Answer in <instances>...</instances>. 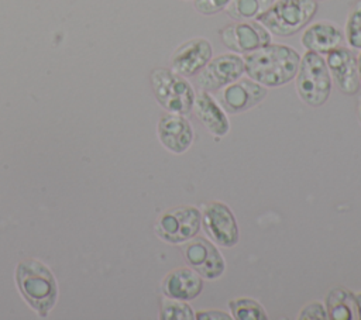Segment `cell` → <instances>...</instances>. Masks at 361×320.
Wrapping results in <instances>:
<instances>
[{
    "label": "cell",
    "instance_id": "obj_22",
    "mask_svg": "<svg viewBox=\"0 0 361 320\" xmlns=\"http://www.w3.org/2000/svg\"><path fill=\"white\" fill-rule=\"evenodd\" d=\"M345 41L354 49H361V0H357L345 23Z\"/></svg>",
    "mask_w": 361,
    "mask_h": 320
},
{
    "label": "cell",
    "instance_id": "obj_11",
    "mask_svg": "<svg viewBox=\"0 0 361 320\" xmlns=\"http://www.w3.org/2000/svg\"><path fill=\"white\" fill-rule=\"evenodd\" d=\"M267 87L252 79H238L219 92V100L223 110L238 114L261 103L267 96Z\"/></svg>",
    "mask_w": 361,
    "mask_h": 320
},
{
    "label": "cell",
    "instance_id": "obj_12",
    "mask_svg": "<svg viewBox=\"0 0 361 320\" xmlns=\"http://www.w3.org/2000/svg\"><path fill=\"white\" fill-rule=\"evenodd\" d=\"M212 44L206 38H192L175 49L171 68L183 78L196 76L212 59Z\"/></svg>",
    "mask_w": 361,
    "mask_h": 320
},
{
    "label": "cell",
    "instance_id": "obj_5",
    "mask_svg": "<svg viewBox=\"0 0 361 320\" xmlns=\"http://www.w3.org/2000/svg\"><path fill=\"white\" fill-rule=\"evenodd\" d=\"M151 85L158 103L169 113L189 114L195 103L192 85L172 69L157 68L151 72Z\"/></svg>",
    "mask_w": 361,
    "mask_h": 320
},
{
    "label": "cell",
    "instance_id": "obj_16",
    "mask_svg": "<svg viewBox=\"0 0 361 320\" xmlns=\"http://www.w3.org/2000/svg\"><path fill=\"white\" fill-rule=\"evenodd\" d=\"M192 110L196 118L206 127L209 133L216 137H224L230 130L228 118L223 107L214 100V97L204 90H200L195 96V103Z\"/></svg>",
    "mask_w": 361,
    "mask_h": 320
},
{
    "label": "cell",
    "instance_id": "obj_23",
    "mask_svg": "<svg viewBox=\"0 0 361 320\" xmlns=\"http://www.w3.org/2000/svg\"><path fill=\"white\" fill-rule=\"evenodd\" d=\"M231 0H193V6L197 13L203 16H213L224 10Z\"/></svg>",
    "mask_w": 361,
    "mask_h": 320
},
{
    "label": "cell",
    "instance_id": "obj_24",
    "mask_svg": "<svg viewBox=\"0 0 361 320\" xmlns=\"http://www.w3.org/2000/svg\"><path fill=\"white\" fill-rule=\"evenodd\" d=\"M298 319H300V320H324V319H329V316H327V310L323 303L310 302L300 310V313L298 314Z\"/></svg>",
    "mask_w": 361,
    "mask_h": 320
},
{
    "label": "cell",
    "instance_id": "obj_9",
    "mask_svg": "<svg viewBox=\"0 0 361 320\" xmlns=\"http://www.w3.org/2000/svg\"><path fill=\"white\" fill-rule=\"evenodd\" d=\"M186 264L202 278L214 281L224 273L226 261L214 244L203 237H193L182 248Z\"/></svg>",
    "mask_w": 361,
    "mask_h": 320
},
{
    "label": "cell",
    "instance_id": "obj_6",
    "mask_svg": "<svg viewBox=\"0 0 361 320\" xmlns=\"http://www.w3.org/2000/svg\"><path fill=\"white\" fill-rule=\"evenodd\" d=\"M202 213L193 206H178L161 214L155 224L157 235L169 244H182L197 235Z\"/></svg>",
    "mask_w": 361,
    "mask_h": 320
},
{
    "label": "cell",
    "instance_id": "obj_19",
    "mask_svg": "<svg viewBox=\"0 0 361 320\" xmlns=\"http://www.w3.org/2000/svg\"><path fill=\"white\" fill-rule=\"evenodd\" d=\"M272 3L274 0H231L224 10L228 17L238 21H247L257 18Z\"/></svg>",
    "mask_w": 361,
    "mask_h": 320
},
{
    "label": "cell",
    "instance_id": "obj_29",
    "mask_svg": "<svg viewBox=\"0 0 361 320\" xmlns=\"http://www.w3.org/2000/svg\"><path fill=\"white\" fill-rule=\"evenodd\" d=\"M316 1H317V0H316Z\"/></svg>",
    "mask_w": 361,
    "mask_h": 320
},
{
    "label": "cell",
    "instance_id": "obj_13",
    "mask_svg": "<svg viewBox=\"0 0 361 320\" xmlns=\"http://www.w3.org/2000/svg\"><path fill=\"white\" fill-rule=\"evenodd\" d=\"M330 75L333 76L338 90L347 96H353L360 90V76L357 58L351 49L337 47L327 54L326 59Z\"/></svg>",
    "mask_w": 361,
    "mask_h": 320
},
{
    "label": "cell",
    "instance_id": "obj_27",
    "mask_svg": "<svg viewBox=\"0 0 361 320\" xmlns=\"http://www.w3.org/2000/svg\"><path fill=\"white\" fill-rule=\"evenodd\" d=\"M357 65H358V76H360V82H361V52L357 58Z\"/></svg>",
    "mask_w": 361,
    "mask_h": 320
},
{
    "label": "cell",
    "instance_id": "obj_2",
    "mask_svg": "<svg viewBox=\"0 0 361 320\" xmlns=\"http://www.w3.org/2000/svg\"><path fill=\"white\" fill-rule=\"evenodd\" d=\"M16 282L27 303L39 316H47L58 295L56 282L48 266L35 259H25L17 265Z\"/></svg>",
    "mask_w": 361,
    "mask_h": 320
},
{
    "label": "cell",
    "instance_id": "obj_21",
    "mask_svg": "<svg viewBox=\"0 0 361 320\" xmlns=\"http://www.w3.org/2000/svg\"><path fill=\"white\" fill-rule=\"evenodd\" d=\"M159 319H162V320H193L195 312L186 302L169 297V299H165L161 304Z\"/></svg>",
    "mask_w": 361,
    "mask_h": 320
},
{
    "label": "cell",
    "instance_id": "obj_26",
    "mask_svg": "<svg viewBox=\"0 0 361 320\" xmlns=\"http://www.w3.org/2000/svg\"><path fill=\"white\" fill-rule=\"evenodd\" d=\"M355 306H357V319L361 320V293H355Z\"/></svg>",
    "mask_w": 361,
    "mask_h": 320
},
{
    "label": "cell",
    "instance_id": "obj_10",
    "mask_svg": "<svg viewBox=\"0 0 361 320\" xmlns=\"http://www.w3.org/2000/svg\"><path fill=\"white\" fill-rule=\"evenodd\" d=\"M226 48L235 54H248L271 44V32L258 21H240L228 24L219 31Z\"/></svg>",
    "mask_w": 361,
    "mask_h": 320
},
{
    "label": "cell",
    "instance_id": "obj_14",
    "mask_svg": "<svg viewBox=\"0 0 361 320\" xmlns=\"http://www.w3.org/2000/svg\"><path fill=\"white\" fill-rule=\"evenodd\" d=\"M161 144L173 154H182L192 145L193 128L182 114H165L158 123Z\"/></svg>",
    "mask_w": 361,
    "mask_h": 320
},
{
    "label": "cell",
    "instance_id": "obj_8",
    "mask_svg": "<svg viewBox=\"0 0 361 320\" xmlns=\"http://www.w3.org/2000/svg\"><path fill=\"white\" fill-rule=\"evenodd\" d=\"M202 226L213 242L220 247H234L240 233L231 209L221 202H210L203 207Z\"/></svg>",
    "mask_w": 361,
    "mask_h": 320
},
{
    "label": "cell",
    "instance_id": "obj_15",
    "mask_svg": "<svg viewBox=\"0 0 361 320\" xmlns=\"http://www.w3.org/2000/svg\"><path fill=\"white\" fill-rule=\"evenodd\" d=\"M202 290L203 279L195 269L190 268L173 269L162 282L164 295L176 300H193L202 293Z\"/></svg>",
    "mask_w": 361,
    "mask_h": 320
},
{
    "label": "cell",
    "instance_id": "obj_3",
    "mask_svg": "<svg viewBox=\"0 0 361 320\" xmlns=\"http://www.w3.org/2000/svg\"><path fill=\"white\" fill-rule=\"evenodd\" d=\"M317 8L316 0H276L257 17V21L276 37H290L312 21Z\"/></svg>",
    "mask_w": 361,
    "mask_h": 320
},
{
    "label": "cell",
    "instance_id": "obj_4",
    "mask_svg": "<svg viewBox=\"0 0 361 320\" xmlns=\"http://www.w3.org/2000/svg\"><path fill=\"white\" fill-rule=\"evenodd\" d=\"M295 80L296 92L307 106L320 107L327 101L331 92V75L320 54L306 51L300 56Z\"/></svg>",
    "mask_w": 361,
    "mask_h": 320
},
{
    "label": "cell",
    "instance_id": "obj_1",
    "mask_svg": "<svg viewBox=\"0 0 361 320\" xmlns=\"http://www.w3.org/2000/svg\"><path fill=\"white\" fill-rule=\"evenodd\" d=\"M299 62L300 55L282 44H268L248 52L244 58L248 78L265 87H278L295 79Z\"/></svg>",
    "mask_w": 361,
    "mask_h": 320
},
{
    "label": "cell",
    "instance_id": "obj_25",
    "mask_svg": "<svg viewBox=\"0 0 361 320\" xmlns=\"http://www.w3.org/2000/svg\"><path fill=\"white\" fill-rule=\"evenodd\" d=\"M196 320H230L231 314H227L223 310H200L195 314Z\"/></svg>",
    "mask_w": 361,
    "mask_h": 320
},
{
    "label": "cell",
    "instance_id": "obj_20",
    "mask_svg": "<svg viewBox=\"0 0 361 320\" xmlns=\"http://www.w3.org/2000/svg\"><path fill=\"white\" fill-rule=\"evenodd\" d=\"M228 309L233 319L237 320H267L265 309L254 299L238 297L228 302Z\"/></svg>",
    "mask_w": 361,
    "mask_h": 320
},
{
    "label": "cell",
    "instance_id": "obj_18",
    "mask_svg": "<svg viewBox=\"0 0 361 320\" xmlns=\"http://www.w3.org/2000/svg\"><path fill=\"white\" fill-rule=\"evenodd\" d=\"M326 310L329 319L354 320L357 319L355 296L345 288H334L326 296Z\"/></svg>",
    "mask_w": 361,
    "mask_h": 320
},
{
    "label": "cell",
    "instance_id": "obj_28",
    "mask_svg": "<svg viewBox=\"0 0 361 320\" xmlns=\"http://www.w3.org/2000/svg\"><path fill=\"white\" fill-rule=\"evenodd\" d=\"M360 118H361V106H360Z\"/></svg>",
    "mask_w": 361,
    "mask_h": 320
},
{
    "label": "cell",
    "instance_id": "obj_17",
    "mask_svg": "<svg viewBox=\"0 0 361 320\" xmlns=\"http://www.w3.org/2000/svg\"><path fill=\"white\" fill-rule=\"evenodd\" d=\"M343 41V32L338 27L331 23H314L307 27L300 38L302 45L306 51H313L320 55L329 54L337 47H340Z\"/></svg>",
    "mask_w": 361,
    "mask_h": 320
},
{
    "label": "cell",
    "instance_id": "obj_7",
    "mask_svg": "<svg viewBox=\"0 0 361 320\" xmlns=\"http://www.w3.org/2000/svg\"><path fill=\"white\" fill-rule=\"evenodd\" d=\"M244 72V59L240 55L223 54L207 62L196 75L195 83L200 90L214 92L238 80Z\"/></svg>",
    "mask_w": 361,
    "mask_h": 320
}]
</instances>
